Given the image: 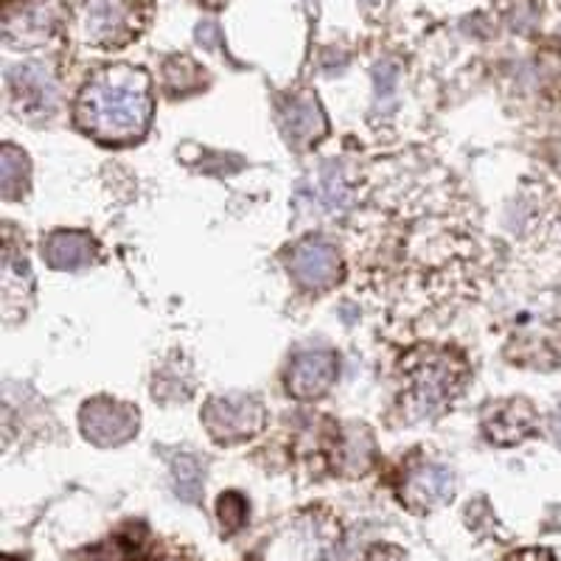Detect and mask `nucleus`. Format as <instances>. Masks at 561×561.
<instances>
[{
	"label": "nucleus",
	"mask_w": 561,
	"mask_h": 561,
	"mask_svg": "<svg viewBox=\"0 0 561 561\" xmlns=\"http://www.w3.org/2000/svg\"><path fill=\"white\" fill-rule=\"evenodd\" d=\"M154 102L149 77L138 68L99 73L77 102V122L102 144H133L147 133Z\"/></svg>",
	"instance_id": "obj_1"
},
{
	"label": "nucleus",
	"mask_w": 561,
	"mask_h": 561,
	"mask_svg": "<svg viewBox=\"0 0 561 561\" xmlns=\"http://www.w3.org/2000/svg\"><path fill=\"white\" fill-rule=\"evenodd\" d=\"M264 404L253 396H217L203 408V424L219 444H239L264 427Z\"/></svg>",
	"instance_id": "obj_2"
},
{
	"label": "nucleus",
	"mask_w": 561,
	"mask_h": 561,
	"mask_svg": "<svg viewBox=\"0 0 561 561\" xmlns=\"http://www.w3.org/2000/svg\"><path fill=\"white\" fill-rule=\"evenodd\" d=\"M460 368L444 354L421 359L419 368L410 370V399H413L419 415H433L440 408H447L453 402V396L460 388Z\"/></svg>",
	"instance_id": "obj_3"
},
{
	"label": "nucleus",
	"mask_w": 561,
	"mask_h": 561,
	"mask_svg": "<svg viewBox=\"0 0 561 561\" xmlns=\"http://www.w3.org/2000/svg\"><path fill=\"white\" fill-rule=\"evenodd\" d=\"M289 275L298 280L304 289H329L337 284L343 275V264H340V253L329 242L318 237H309L304 242L295 244L289 250Z\"/></svg>",
	"instance_id": "obj_4"
},
{
	"label": "nucleus",
	"mask_w": 561,
	"mask_h": 561,
	"mask_svg": "<svg viewBox=\"0 0 561 561\" xmlns=\"http://www.w3.org/2000/svg\"><path fill=\"white\" fill-rule=\"evenodd\" d=\"M82 433L99 447L124 444L138 433V410L115 399H93L82 408Z\"/></svg>",
	"instance_id": "obj_5"
},
{
	"label": "nucleus",
	"mask_w": 561,
	"mask_h": 561,
	"mask_svg": "<svg viewBox=\"0 0 561 561\" xmlns=\"http://www.w3.org/2000/svg\"><path fill=\"white\" fill-rule=\"evenodd\" d=\"M337 370L340 359L334 351H300L298 357L289 365V377H287V390L295 396V399H320L325 390L337 382Z\"/></svg>",
	"instance_id": "obj_6"
},
{
	"label": "nucleus",
	"mask_w": 561,
	"mask_h": 561,
	"mask_svg": "<svg viewBox=\"0 0 561 561\" xmlns=\"http://www.w3.org/2000/svg\"><path fill=\"white\" fill-rule=\"evenodd\" d=\"M43 255L57 270H82L96 259V244L84 233H54L43 244Z\"/></svg>",
	"instance_id": "obj_7"
},
{
	"label": "nucleus",
	"mask_w": 561,
	"mask_h": 561,
	"mask_svg": "<svg viewBox=\"0 0 561 561\" xmlns=\"http://www.w3.org/2000/svg\"><path fill=\"white\" fill-rule=\"evenodd\" d=\"M523 408L525 402L494 404L483 419L485 435H489L494 444H514L517 438H523L530 430V415L528 419H519V410Z\"/></svg>",
	"instance_id": "obj_8"
},
{
	"label": "nucleus",
	"mask_w": 561,
	"mask_h": 561,
	"mask_svg": "<svg viewBox=\"0 0 561 561\" xmlns=\"http://www.w3.org/2000/svg\"><path fill=\"white\" fill-rule=\"evenodd\" d=\"M284 124H287V135L295 144H309L318 140L325 133V118L323 110L314 99H295L284 113Z\"/></svg>",
	"instance_id": "obj_9"
},
{
	"label": "nucleus",
	"mask_w": 561,
	"mask_h": 561,
	"mask_svg": "<svg viewBox=\"0 0 561 561\" xmlns=\"http://www.w3.org/2000/svg\"><path fill=\"white\" fill-rule=\"evenodd\" d=\"M0 185L7 197H18L28 188V158L14 147L3 149L0 158Z\"/></svg>",
	"instance_id": "obj_10"
}]
</instances>
